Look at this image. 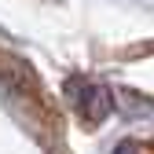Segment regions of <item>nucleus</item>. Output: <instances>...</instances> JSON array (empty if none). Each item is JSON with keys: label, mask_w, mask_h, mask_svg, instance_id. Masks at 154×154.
Here are the masks:
<instances>
[{"label": "nucleus", "mask_w": 154, "mask_h": 154, "mask_svg": "<svg viewBox=\"0 0 154 154\" xmlns=\"http://www.w3.org/2000/svg\"><path fill=\"white\" fill-rule=\"evenodd\" d=\"M0 95L8 103H15L37 128H55L59 132V114L51 110V99L41 88L37 73L26 66V59L11 55L8 48H0Z\"/></svg>", "instance_id": "obj_1"}, {"label": "nucleus", "mask_w": 154, "mask_h": 154, "mask_svg": "<svg viewBox=\"0 0 154 154\" xmlns=\"http://www.w3.org/2000/svg\"><path fill=\"white\" fill-rule=\"evenodd\" d=\"M66 95H70V106L77 110V118L85 125H92V128L103 125L110 118V110H114V92L95 85V81H88V77H70L66 81Z\"/></svg>", "instance_id": "obj_2"}, {"label": "nucleus", "mask_w": 154, "mask_h": 154, "mask_svg": "<svg viewBox=\"0 0 154 154\" xmlns=\"http://www.w3.org/2000/svg\"><path fill=\"white\" fill-rule=\"evenodd\" d=\"M114 154H154V140H125Z\"/></svg>", "instance_id": "obj_3"}]
</instances>
